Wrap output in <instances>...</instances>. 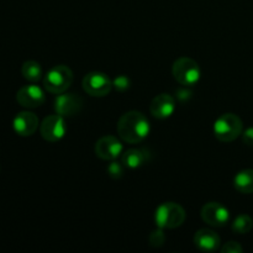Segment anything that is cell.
<instances>
[{
  "label": "cell",
  "mask_w": 253,
  "mask_h": 253,
  "mask_svg": "<svg viewBox=\"0 0 253 253\" xmlns=\"http://www.w3.org/2000/svg\"><path fill=\"white\" fill-rule=\"evenodd\" d=\"M220 237L215 231L210 229H202L195 232L194 245L203 252H214L219 249Z\"/></svg>",
  "instance_id": "5bb4252c"
},
{
  "label": "cell",
  "mask_w": 253,
  "mask_h": 253,
  "mask_svg": "<svg viewBox=\"0 0 253 253\" xmlns=\"http://www.w3.org/2000/svg\"><path fill=\"white\" fill-rule=\"evenodd\" d=\"M148 161L147 151L143 148H128L121 155V162L131 169H136L145 165Z\"/></svg>",
  "instance_id": "9a60e30c"
},
{
  "label": "cell",
  "mask_w": 253,
  "mask_h": 253,
  "mask_svg": "<svg viewBox=\"0 0 253 253\" xmlns=\"http://www.w3.org/2000/svg\"><path fill=\"white\" fill-rule=\"evenodd\" d=\"M16 100L22 108L34 109L39 108L46 100L43 90L36 84H29L19 89L16 94Z\"/></svg>",
  "instance_id": "8fae6325"
},
{
  "label": "cell",
  "mask_w": 253,
  "mask_h": 253,
  "mask_svg": "<svg viewBox=\"0 0 253 253\" xmlns=\"http://www.w3.org/2000/svg\"><path fill=\"white\" fill-rule=\"evenodd\" d=\"M200 215H202L203 221L212 227H224L230 220L229 210L216 202L207 203L202 208Z\"/></svg>",
  "instance_id": "30bf717a"
},
{
  "label": "cell",
  "mask_w": 253,
  "mask_h": 253,
  "mask_svg": "<svg viewBox=\"0 0 253 253\" xmlns=\"http://www.w3.org/2000/svg\"><path fill=\"white\" fill-rule=\"evenodd\" d=\"M242 141L247 146H253V127H249L242 133Z\"/></svg>",
  "instance_id": "603a6c76"
},
{
  "label": "cell",
  "mask_w": 253,
  "mask_h": 253,
  "mask_svg": "<svg viewBox=\"0 0 253 253\" xmlns=\"http://www.w3.org/2000/svg\"><path fill=\"white\" fill-rule=\"evenodd\" d=\"M150 121L140 111L131 110L120 116L116 125L118 135L124 142L135 145L145 140L150 133Z\"/></svg>",
  "instance_id": "6da1fadb"
},
{
  "label": "cell",
  "mask_w": 253,
  "mask_h": 253,
  "mask_svg": "<svg viewBox=\"0 0 253 253\" xmlns=\"http://www.w3.org/2000/svg\"><path fill=\"white\" fill-rule=\"evenodd\" d=\"M187 219V212L177 203H162L155 211V222L157 227L172 230L182 226Z\"/></svg>",
  "instance_id": "7a4b0ae2"
},
{
  "label": "cell",
  "mask_w": 253,
  "mask_h": 253,
  "mask_svg": "<svg viewBox=\"0 0 253 253\" xmlns=\"http://www.w3.org/2000/svg\"><path fill=\"white\" fill-rule=\"evenodd\" d=\"M242 130L244 124L236 114H222L214 123V135L221 142H232L242 135Z\"/></svg>",
  "instance_id": "3957f363"
},
{
  "label": "cell",
  "mask_w": 253,
  "mask_h": 253,
  "mask_svg": "<svg viewBox=\"0 0 253 253\" xmlns=\"http://www.w3.org/2000/svg\"><path fill=\"white\" fill-rule=\"evenodd\" d=\"M82 85L90 96H105L113 89V81L101 72H91L84 77Z\"/></svg>",
  "instance_id": "8992f818"
},
{
  "label": "cell",
  "mask_w": 253,
  "mask_h": 253,
  "mask_svg": "<svg viewBox=\"0 0 253 253\" xmlns=\"http://www.w3.org/2000/svg\"><path fill=\"white\" fill-rule=\"evenodd\" d=\"M123 143L118 137L106 135L99 138L94 147L96 157L103 161H114L123 155Z\"/></svg>",
  "instance_id": "ba28073f"
},
{
  "label": "cell",
  "mask_w": 253,
  "mask_h": 253,
  "mask_svg": "<svg viewBox=\"0 0 253 253\" xmlns=\"http://www.w3.org/2000/svg\"><path fill=\"white\" fill-rule=\"evenodd\" d=\"M124 172H125V166L123 162H118L116 160L111 161L106 167V173L111 179H120L123 178Z\"/></svg>",
  "instance_id": "d6986e66"
},
{
  "label": "cell",
  "mask_w": 253,
  "mask_h": 253,
  "mask_svg": "<svg viewBox=\"0 0 253 253\" xmlns=\"http://www.w3.org/2000/svg\"><path fill=\"white\" fill-rule=\"evenodd\" d=\"M148 242L152 247H161L163 246V244L166 242V235L163 232V229L158 227L157 230L151 232V235L148 236Z\"/></svg>",
  "instance_id": "ffe728a7"
},
{
  "label": "cell",
  "mask_w": 253,
  "mask_h": 253,
  "mask_svg": "<svg viewBox=\"0 0 253 253\" xmlns=\"http://www.w3.org/2000/svg\"><path fill=\"white\" fill-rule=\"evenodd\" d=\"M73 72L68 66L58 64L49 69L43 78V85L48 93L62 94L68 90L69 86L73 83Z\"/></svg>",
  "instance_id": "277c9868"
},
{
  "label": "cell",
  "mask_w": 253,
  "mask_h": 253,
  "mask_svg": "<svg viewBox=\"0 0 253 253\" xmlns=\"http://www.w3.org/2000/svg\"><path fill=\"white\" fill-rule=\"evenodd\" d=\"M234 187L242 194L253 193V169H244L234 178Z\"/></svg>",
  "instance_id": "2e32d148"
},
{
  "label": "cell",
  "mask_w": 253,
  "mask_h": 253,
  "mask_svg": "<svg viewBox=\"0 0 253 253\" xmlns=\"http://www.w3.org/2000/svg\"><path fill=\"white\" fill-rule=\"evenodd\" d=\"M21 74L26 81L35 83L42 78V68L36 61H26L21 67Z\"/></svg>",
  "instance_id": "e0dca14e"
},
{
  "label": "cell",
  "mask_w": 253,
  "mask_h": 253,
  "mask_svg": "<svg viewBox=\"0 0 253 253\" xmlns=\"http://www.w3.org/2000/svg\"><path fill=\"white\" fill-rule=\"evenodd\" d=\"M131 85V82L128 79L127 76H118L113 81V88L115 90L120 91V93H124V91L127 90Z\"/></svg>",
  "instance_id": "44dd1931"
},
{
  "label": "cell",
  "mask_w": 253,
  "mask_h": 253,
  "mask_svg": "<svg viewBox=\"0 0 253 253\" xmlns=\"http://www.w3.org/2000/svg\"><path fill=\"white\" fill-rule=\"evenodd\" d=\"M84 105V100L82 96L77 94L68 93L66 91L62 94H58V96L54 100V110L56 114L63 116V118H72L81 113L82 108Z\"/></svg>",
  "instance_id": "9c48e42d"
},
{
  "label": "cell",
  "mask_w": 253,
  "mask_h": 253,
  "mask_svg": "<svg viewBox=\"0 0 253 253\" xmlns=\"http://www.w3.org/2000/svg\"><path fill=\"white\" fill-rule=\"evenodd\" d=\"M12 127L19 136L22 137L31 136L39 128V118L31 111H21L14 118Z\"/></svg>",
  "instance_id": "7c38bea8"
},
{
  "label": "cell",
  "mask_w": 253,
  "mask_h": 253,
  "mask_svg": "<svg viewBox=\"0 0 253 253\" xmlns=\"http://www.w3.org/2000/svg\"><path fill=\"white\" fill-rule=\"evenodd\" d=\"M242 251H244V249H242L241 245H240L239 242L235 241L227 242V244H225L221 249L222 253H241Z\"/></svg>",
  "instance_id": "7402d4cb"
},
{
  "label": "cell",
  "mask_w": 253,
  "mask_h": 253,
  "mask_svg": "<svg viewBox=\"0 0 253 253\" xmlns=\"http://www.w3.org/2000/svg\"><path fill=\"white\" fill-rule=\"evenodd\" d=\"M66 132V121H64L63 116L58 115V114L44 118V120L40 125V133H41L42 138L48 142H58L64 137Z\"/></svg>",
  "instance_id": "52a82bcc"
},
{
  "label": "cell",
  "mask_w": 253,
  "mask_h": 253,
  "mask_svg": "<svg viewBox=\"0 0 253 253\" xmlns=\"http://www.w3.org/2000/svg\"><path fill=\"white\" fill-rule=\"evenodd\" d=\"M253 227V220L251 216L246 214H241L234 220L231 225V229L235 234L239 235H245L249 234Z\"/></svg>",
  "instance_id": "ac0fdd59"
},
{
  "label": "cell",
  "mask_w": 253,
  "mask_h": 253,
  "mask_svg": "<svg viewBox=\"0 0 253 253\" xmlns=\"http://www.w3.org/2000/svg\"><path fill=\"white\" fill-rule=\"evenodd\" d=\"M175 110V100L170 94H158L150 104V111L156 119H168Z\"/></svg>",
  "instance_id": "4fadbf2b"
},
{
  "label": "cell",
  "mask_w": 253,
  "mask_h": 253,
  "mask_svg": "<svg viewBox=\"0 0 253 253\" xmlns=\"http://www.w3.org/2000/svg\"><path fill=\"white\" fill-rule=\"evenodd\" d=\"M178 93L182 94V95H179V94H177V99H178V100H179V101H182V103H184L185 100H188V99H189L190 96H192V93H190V91L188 90L187 86H185L184 89H179V90H178Z\"/></svg>",
  "instance_id": "cb8c5ba5"
},
{
  "label": "cell",
  "mask_w": 253,
  "mask_h": 253,
  "mask_svg": "<svg viewBox=\"0 0 253 253\" xmlns=\"http://www.w3.org/2000/svg\"><path fill=\"white\" fill-rule=\"evenodd\" d=\"M172 74L180 85L193 86L199 82L202 71L194 59L189 57H180L173 63Z\"/></svg>",
  "instance_id": "5b68a950"
}]
</instances>
